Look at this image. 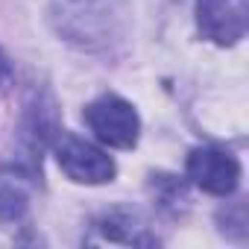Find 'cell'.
<instances>
[{
  "mask_svg": "<svg viewBox=\"0 0 249 249\" xmlns=\"http://www.w3.org/2000/svg\"><path fill=\"white\" fill-rule=\"evenodd\" d=\"M153 188H156V202L161 208H182L188 202V194H185V182H179L176 176H153Z\"/></svg>",
  "mask_w": 249,
  "mask_h": 249,
  "instance_id": "7",
  "label": "cell"
},
{
  "mask_svg": "<svg viewBox=\"0 0 249 249\" xmlns=\"http://www.w3.org/2000/svg\"><path fill=\"white\" fill-rule=\"evenodd\" d=\"M85 126L94 132V138L114 150H132L141 135L138 111L117 94H103L82 111Z\"/></svg>",
  "mask_w": 249,
  "mask_h": 249,
  "instance_id": "1",
  "label": "cell"
},
{
  "mask_svg": "<svg viewBox=\"0 0 249 249\" xmlns=\"http://www.w3.org/2000/svg\"><path fill=\"white\" fill-rule=\"evenodd\" d=\"M196 24L202 38L231 47L246 36L249 6L246 0H196Z\"/></svg>",
  "mask_w": 249,
  "mask_h": 249,
  "instance_id": "4",
  "label": "cell"
},
{
  "mask_svg": "<svg viewBox=\"0 0 249 249\" xmlns=\"http://www.w3.org/2000/svg\"><path fill=\"white\" fill-rule=\"evenodd\" d=\"M188 176L196 188L214 196H231L240 185V161L214 144L196 147L188 156Z\"/></svg>",
  "mask_w": 249,
  "mask_h": 249,
  "instance_id": "3",
  "label": "cell"
},
{
  "mask_svg": "<svg viewBox=\"0 0 249 249\" xmlns=\"http://www.w3.org/2000/svg\"><path fill=\"white\" fill-rule=\"evenodd\" d=\"M36 167L30 161L0 167V223H15L27 214Z\"/></svg>",
  "mask_w": 249,
  "mask_h": 249,
  "instance_id": "5",
  "label": "cell"
},
{
  "mask_svg": "<svg viewBox=\"0 0 249 249\" xmlns=\"http://www.w3.org/2000/svg\"><path fill=\"white\" fill-rule=\"evenodd\" d=\"M9 76H12V65H9V59H6V53H3V47H0V85H6V82H9Z\"/></svg>",
  "mask_w": 249,
  "mask_h": 249,
  "instance_id": "8",
  "label": "cell"
},
{
  "mask_svg": "<svg viewBox=\"0 0 249 249\" xmlns=\"http://www.w3.org/2000/svg\"><path fill=\"white\" fill-rule=\"evenodd\" d=\"M97 226H100V231H103L108 240H123V243H156V240L147 234V226H141L138 217L129 214V211H111V214H106Z\"/></svg>",
  "mask_w": 249,
  "mask_h": 249,
  "instance_id": "6",
  "label": "cell"
},
{
  "mask_svg": "<svg viewBox=\"0 0 249 249\" xmlns=\"http://www.w3.org/2000/svg\"><path fill=\"white\" fill-rule=\"evenodd\" d=\"M53 153H56L59 170L71 182H79V185H106L117 173L108 153H103L91 141L65 129H59V135L53 138Z\"/></svg>",
  "mask_w": 249,
  "mask_h": 249,
  "instance_id": "2",
  "label": "cell"
}]
</instances>
